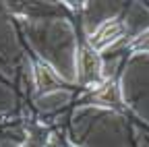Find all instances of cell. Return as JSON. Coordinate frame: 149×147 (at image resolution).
Segmentation results:
<instances>
[{"mask_svg":"<svg viewBox=\"0 0 149 147\" xmlns=\"http://www.w3.org/2000/svg\"><path fill=\"white\" fill-rule=\"evenodd\" d=\"M122 33H124V25L116 19H112V21H104L95 31L91 33V38H89V48L93 52H97V50H104L112 44H116L120 38H122Z\"/></svg>","mask_w":149,"mask_h":147,"instance_id":"cell-1","label":"cell"},{"mask_svg":"<svg viewBox=\"0 0 149 147\" xmlns=\"http://www.w3.org/2000/svg\"><path fill=\"white\" fill-rule=\"evenodd\" d=\"M79 79L85 85L102 83V60L91 48H83L79 52Z\"/></svg>","mask_w":149,"mask_h":147,"instance_id":"cell-2","label":"cell"},{"mask_svg":"<svg viewBox=\"0 0 149 147\" xmlns=\"http://www.w3.org/2000/svg\"><path fill=\"white\" fill-rule=\"evenodd\" d=\"M35 83H37V87H40V91L48 93V91H54V89L60 87V77L56 75V70L50 64L40 62L35 66Z\"/></svg>","mask_w":149,"mask_h":147,"instance_id":"cell-3","label":"cell"},{"mask_svg":"<svg viewBox=\"0 0 149 147\" xmlns=\"http://www.w3.org/2000/svg\"><path fill=\"white\" fill-rule=\"evenodd\" d=\"M95 100L102 106H110V108H120V89L114 83H106L97 89Z\"/></svg>","mask_w":149,"mask_h":147,"instance_id":"cell-4","label":"cell"},{"mask_svg":"<svg viewBox=\"0 0 149 147\" xmlns=\"http://www.w3.org/2000/svg\"><path fill=\"white\" fill-rule=\"evenodd\" d=\"M135 48L137 50H143V52H149V29L143 31L139 38L135 40Z\"/></svg>","mask_w":149,"mask_h":147,"instance_id":"cell-5","label":"cell"}]
</instances>
